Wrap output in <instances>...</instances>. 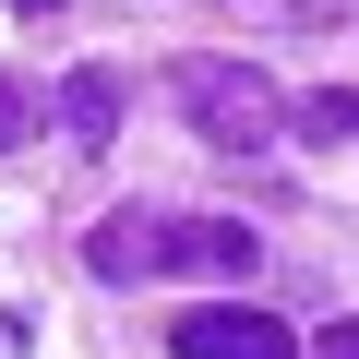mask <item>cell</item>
<instances>
[{
    "mask_svg": "<svg viewBox=\"0 0 359 359\" xmlns=\"http://www.w3.org/2000/svg\"><path fill=\"white\" fill-rule=\"evenodd\" d=\"M168 96H180V120H192L204 144H228V156H252V144H276V84L252 72V60H180L168 72Z\"/></svg>",
    "mask_w": 359,
    "mask_h": 359,
    "instance_id": "6da1fadb",
    "label": "cell"
},
{
    "mask_svg": "<svg viewBox=\"0 0 359 359\" xmlns=\"http://www.w3.org/2000/svg\"><path fill=\"white\" fill-rule=\"evenodd\" d=\"M168 347H180V359H299V335H287L276 311H252V299H204V311H180Z\"/></svg>",
    "mask_w": 359,
    "mask_h": 359,
    "instance_id": "7a4b0ae2",
    "label": "cell"
},
{
    "mask_svg": "<svg viewBox=\"0 0 359 359\" xmlns=\"http://www.w3.org/2000/svg\"><path fill=\"white\" fill-rule=\"evenodd\" d=\"M84 264H96L108 287H132V276H180V216H108V228L84 240Z\"/></svg>",
    "mask_w": 359,
    "mask_h": 359,
    "instance_id": "3957f363",
    "label": "cell"
},
{
    "mask_svg": "<svg viewBox=\"0 0 359 359\" xmlns=\"http://www.w3.org/2000/svg\"><path fill=\"white\" fill-rule=\"evenodd\" d=\"M180 276H252V228H216V216H180Z\"/></svg>",
    "mask_w": 359,
    "mask_h": 359,
    "instance_id": "277c9868",
    "label": "cell"
},
{
    "mask_svg": "<svg viewBox=\"0 0 359 359\" xmlns=\"http://www.w3.org/2000/svg\"><path fill=\"white\" fill-rule=\"evenodd\" d=\"M60 132H72V144H108V132H120V72H72V84H60Z\"/></svg>",
    "mask_w": 359,
    "mask_h": 359,
    "instance_id": "5b68a950",
    "label": "cell"
},
{
    "mask_svg": "<svg viewBox=\"0 0 359 359\" xmlns=\"http://www.w3.org/2000/svg\"><path fill=\"white\" fill-rule=\"evenodd\" d=\"M299 132H311V144H359V96H335V84H323V96L299 108Z\"/></svg>",
    "mask_w": 359,
    "mask_h": 359,
    "instance_id": "8992f818",
    "label": "cell"
},
{
    "mask_svg": "<svg viewBox=\"0 0 359 359\" xmlns=\"http://www.w3.org/2000/svg\"><path fill=\"white\" fill-rule=\"evenodd\" d=\"M25 120H36V96H25L13 72H0V144H25Z\"/></svg>",
    "mask_w": 359,
    "mask_h": 359,
    "instance_id": "52a82bcc",
    "label": "cell"
},
{
    "mask_svg": "<svg viewBox=\"0 0 359 359\" xmlns=\"http://www.w3.org/2000/svg\"><path fill=\"white\" fill-rule=\"evenodd\" d=\"M323 359H359V323H347V335H335V323H323Z\"/></svg>",
    "mask_w": 359,
    "mask_h": 359,
    "instance_id": "ba28073f",
    "label": "cell"
}]
</instances>
